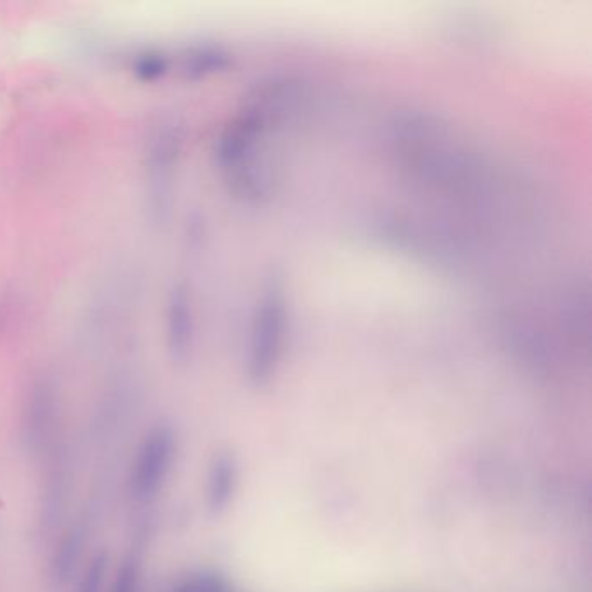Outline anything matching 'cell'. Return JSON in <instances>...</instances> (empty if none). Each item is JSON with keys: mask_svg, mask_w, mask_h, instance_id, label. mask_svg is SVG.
Masks as SVG:
<instances>
[{"mask_svg": "<svg viewBox=\"0 0 592 592\" xmlns=\"http://www.w3.org/2000/svg\"><path fill=\"white\" fill-rule=\"evenodd\" d=\"M183 141V124L174 115L157 117L146 134V200L157 223H164L171 211L172 185Z\"/></svg>", "mask_w": 592, "mask_h": 592, "instance_id": "6da1fadb", "label": "cell"}, {"mask_svg": "<svg viewBox=\"0 0 592 592\" xmlns=\"http://www.w3.org/2000/svg\"><path fill=\"white\" fill-rule=\"evenodd\" d=\"M287 303L280 280H271L257 304L250 332L247 375L254 384H266L282 360L285 330H287Z\"/></svg>", "mask_w": 592, "mask_h": 592, "instance_id": "7a4b0ae2", "label": "cell"}, {"mask_svg": "<svg viewBox=\"0 0 592 592\" xmlns=\"http://www.w3.org/2000/svg\"><path fill=\"white\" fill-rule=\"evenodd\" d=\"M178 454V438L171 426L158 424L139 445L131 471V494L139 502L155 499L171 474Z\"/></svg>", "mask_w": 592, "mask_h": 592, "instance_id": "3957f363", "label": "cell"}, {"mask_svg": "<svg viewBox=\"0 0 592 592\" xmlns=\"http://www.w3.org/2000/svg\"><path fill=\"white\" fill-rule=\"evenodd\" d=\"M60 389L49 375H40L28 389L23 405V441L28 452L42 455L54 447L60 428Z\"/></svg>", "mask_w": 592, "mask_h": 592, "instance_id": "277c9868", "label": "cell"}, {"mask_svg": "<svg viewBox=\"0 0 592 592\" xmlns=\"http://www.w3.org/2000/svg\"><path fill=\"white\" fill-rule=\"evenodd\" d=\"M165 339L172 360L185 362L195 348V311L185 283L172 287L165 306Z\"/></svg>", "mask_w": 592, "mask_h": 592, "instance_id": "5b68a950", "label": "cell"}, {"mask_svg": "<svg viewBox=\"0 0 592 592\" xmlns=\"http://www.w3.org/2000/svg\"><path fill=\"white\" fill-rule=\"evenodd\" d=\"M238 487V466L233 455L221 454L211 462L205 485V500L212 513H223L230 506Z\"/></svg>", "mask_w": 592, "mask_h": 592, "instance_id": "8992f818", "label": "cell"}, {"mask_svg": "<svg viewBox=\"0 0 592 592\" xmlns=\"http://www.w3.org/2000/svg\"><path fill=\"white\" fill-rule=\"evenodd\" d=\"M230 65V54L221 47L198 46L185 54L181 68L188 79H204L214 73L224 72Z\"/></svg>", "mask_w": 592, "mask_h": 592, "instance_id": "52a82bcc", "label": "cell"}, {"mask_svg": "<svg viewBox=\"0 0 592 592\" xmlns=\"http://www.w3.org/2000/svg\"><path fill=\"white\" fill-rule=\"evenodd\" d=\"M82 546H84V532L79 528H75L66 535L65 539L61 540L53 563V579L56 582L68 580L70 573H73V568L79 561Z\"/></svg>", "mask_w": 592, "mask_h": 592, "instance_id": "ba28073f", "label": "cell"}, {"mask_svg": "<svg viewBox=\"0 0 592 592\" xmlns=\"http://www.w3.org/2000/svg\"><path fill=\"white\" fill-rule=\"evenodd\" d=\"M169 592H237L216 573L193 572L176 580Z\"/></svg>", "mask_w": 592, "mask_h": 592, "instance_id": "9c48e42d", "label": "cell"}, {"mask_svg": "<svg viewBox=\"0 0 592 592\" xmlns=\"http://www.w3.org/2000/svg\"><path fill=\"white\" fill-rule=\"evenodd\" d=\"M132 72L141 82H158L169 72V60L157 51H146L136 56Z\"/></svg>", "mask_w": 592, "mask_h": 592, "instance_id": "30bf717a", "label": "cell"}, {"mask_svg": "<svg viewBox=\"0 0 592 592\" xmlns=\"http://www.w3.org/2000/svg\"><path fill=\"white\" fill-rule=\"evenodd\" d=\"M110 592H141V561L129 554L115 573Z\"/></svg>", "mask_w": 592, "mask_h": 592, "instance_id": "8fae6325", "label": "cell"}, {"mask_svg": "<svg viewBox=\"0 0 592 592\" xmlns=\"http://www.w3.org/2000/svg\"><path fill=\"white\" fill-rule=\"evenodd\" d=\"M106 570H108V560L105 554H98L87 565L84 577L80 579L79 586L75 592H103L105 589Z\"/></svg>", "mask_w": 592, "mask_h": 592, "instance_id": "7c38bea8", "label": "cell"}]
</instances>
